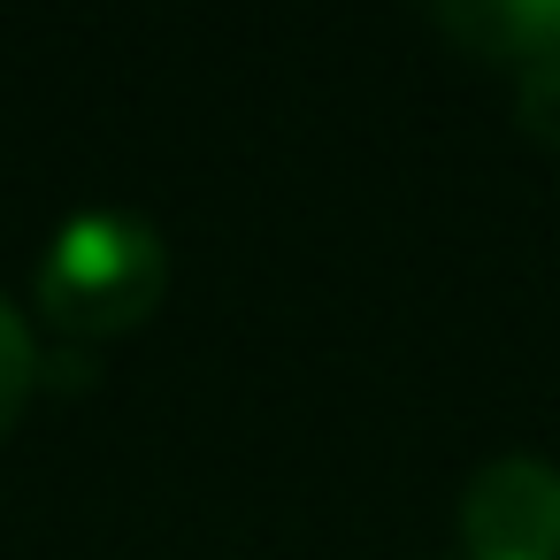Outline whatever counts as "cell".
Returning <instances> with one entry per match:
<instances>
[{
    "label": "cell",
    "instance_id": "1",
    "mask_svg": "<svg viewBox=\"0 0 560 560\" xmlns=\"http://www.w3.org/2000/svg\"><path fill=\"white\" fill-rule=\"evenodd\" d=\"M170 292V246L147 215L131 208H85L55 231L39 261V307L62 338L101 346L139 330Z\"/></svg>",
    "mask_w": 560,
    "mask_h": 560
},
{
    "label": "cell",
    "instance_id": "2",
    "mask_svg": "<svg viewBox=\"0 0 560 560\" xmlns=\"http://www.w3.org/2000/svg\"><path fill=\"white\" fill-rule=\"evenodd\" d=\"M468 560H560V468L506 453L483 460L460 491Z\"/></svg>",
    "mask_w": 560,
    "mask_h": 560
},
{
    "label": "cell",
    "instance_id": "3",
    "mask_svg": "<svg viewBox=\"0 0 560 560\" xmlns=\"http://www.w3.org/2000/svg\"><path fill=\"white\" fill-rule=\"evenodd\" d=\"M438 32L476 62L522 78L560 55V0H453V9H438Z\"/></svg>",
    "mask_w": 560,
    "mask_h": 560
},
{
    "label": "cell",
    "instance_id": "4",
    "mask_svg": "<svg viewBox=\"0 0 560 560\" xmlns=\"http://www.w3.org/2000/svg\"><path fill=\"white\" fill-rule=\"evenodd\" d=\"M32 392H39V346H32L24 315L0 300V430H16V415H24Z\"/></svg>",
    "mask_w": 560,
    "mask_h": 560
},
{
    "label": "cell",
    "instance_id": "5",
    "mask_svg": "<svg viewBox=\"0 0 560 560\" xmlns=\"http://www.w3.org/2000/svg\"><path fill=\"white\" fill-rule=\"evenodd\" d=\"M514 116H522V131H529V139L560 147V55L514 78Z\"/></svg>",
    "mask_w": 560,
    "mask_h": 560
}]
</instances>
